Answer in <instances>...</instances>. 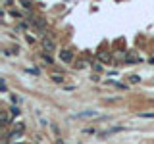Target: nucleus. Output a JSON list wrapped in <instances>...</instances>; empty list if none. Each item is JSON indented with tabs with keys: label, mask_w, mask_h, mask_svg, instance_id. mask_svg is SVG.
Returning <instances> with one entry per match:
<instances>
[{
	"label": "nucleus",
	"mask_w": 154,
	"mask_h": 144,
	"mask_svg": "<svg viewBox=\"0 0 154 144\" xmlns=\"http://www.w3.org/2000/svg\"><path fill=\"white\" fill-rule=\"evenodd\" d=\"M41 42H42V48H45L46 54H50V52L54 50V42H52V38H46V37H45Z\"/></svg>",
	"instance_id": "1"
},
{
	"label": "nucleus",
	"mask_w": 154,
	"mask_h": 144,
	"mask_svg": "<svg viewBox=\"0 0 154 144\" xmlns=\"http://www.w3.org/2000/svg\"><path fill=\"white\" fill-rule=\"evenodd\" d=\"M60 58H62V62H66V64H69V62L73 60V52H71V50H66V48H64V50L60 52Z\"/></svg>",
	"instance_id": "2"
},
{
	"label": "nucleus",
	"mask_w": 154,
	"mask_h": 144,
	"mask_svg": "<svg viewBox=\"0 0 154 144\" xmlns=\"http://www.w3.org/2000/svg\"><path fill=\"white\" fill-rule=\"evenodd\" d=\"M94 115H98V112H94V110H87V112L75 113V117H94Z\"/></svg>",
	"instance_id": "3"
},
{
	"label": "nucleus",
	"mask_w": 154,
	"mask_h": 144,
	"mask_svg": "<svg viewBox=\"0 0 154 144\" xmlns=\"http://www.w3.org/2000/svg\"><path fill=\"white\" fill-rule=\"evenodd\" d=\"M31 23H35L37 29H45V27H46L45 19H38V17H31Z\"/></svg>",
	"instance_id": "4"
},
{
	"label": "nucleus",
	"mask_w": 154,
	"mask_h": 144,
	"mask_svg": "<svg viewBox=\"0 0 154 144\" xmlns=\"http://www.w3.org/2000/svg\"><path fill=\"white\" fill-rule=\"evenodd\" d=\"M139 117L141 119H154V112H141Z\"/></svg>",
	"instance_id": "5"
},
{
	"label": "nucleus",
	"mask_w": 154,
	"mask_h": 144,
	"mask_svg": "<svg viewBox=\"0 0 154 144\" xmlns=\"http://www.w3.org/2000/svg\"><path fill=\"white\" fill-rule=\"evenodd\" d=\"M0 119H2V125H8L12 119H10V113H6V112H2L0 113Z\"/></svg>",
	"instance_id": "6"
},
{
	"label": "nucleus",
	"mask_w": 154,
	"mask_h": 144,
	"mask_svg": "<svg viewBox=\"0 0 154 144\" xmlns=\"http://www.w3.org/2000/svg\"><path fill=\"white\" fill-rule=\"evenodd\" d=\"M118 131H123V127H112V129H106V133H104V134H114V133H118Z\"/></svg>",
	"instance_id": "7"
},
{
	"label": "nucleus",
	"mask_w": 154,
	"mask_h": 144,
	"mask_svg": "<svg viewBox=\"0 0 154 144\" xmlns=\"http://www.w3.org/2000/svg\"><path fill=\"white\" fill-rule=\"evenodd\" d=\"M42 62H45V64H52L54 60L50 58V54H46V52H45V54H42Z\"/></svg>",
	"instance_id": "8"
},
{
	"label": "nucleus",
	"mask_w": 154,
	"mask_h": 144,
	"mask_svg": "<svg viewBox=\"0 0 154 144\" xmlns=\"http://www.w3.org/2000/svg\"><path fill=\"white\" fill-rule=\"evenodd\" d=\"M127 62H131V64H137V62H141V58H137V56H129V60Z\"/></svg>",
	"instance_id": "9"
},
{
	"label": "nucleus",
	"mask_w": 154,
	"mask_h": 144,
	"mask_svg": "<svg viewBox=\"0 0 154 144\" xmlns=\"http://www.w3.org/2000/svg\"><path fill=\"white\" fill-rule=\"evenodd\" d=\"M52 81H54V83H62V81H64V79H62L60 75H52Z\"/></svg>",
	"instance_id": "10"
},
{
	"label": "nucleus",
	"mask_w": 154,
	"mask_h": 144,
	"mask_svg": "<svg viewBox=\"0 0 154 144\" xmlns=\"http://www.w3.org/2000/svg\"><path fill=\"white\" fill-rule=\"evenodd\" d=\"M0 90H2V92H6V90H8L6 88V81H4V79H2V83H0Z\"/></svg>",
	"instance_id": "11"
},
{
	"label": "nucleus",
	"mask_w": 154,
	"mask_h": 144,
	"mask_svg": "<svg viewBox=\"0 0 154 144\" xmlns=\"http://www.w3.org/2000/svg\"><path fill=\"white\" fill-rule=\"evenodd\" d=\"M21 4H23V8H31V2H29V0H21Z\"/></svg>",
	"instance_id": "12"
},
{
	"label": "nucleus",
	"mask_w": 154,
	"mask_h": 144,
	"mask_svg": "<svg viewBox=\"0 0 154 144\" xmlns=\"http://www.w3.org/2000/svg\"><path fill=\"white\" fill-rule=\"evenodd\" d=\"M100 60H102V62H110V54L108 56H106V54H100Z\"/></svg>",
	"instance_id": "13"
},
{
	"label": "nucleus",
	"mask_w": 154,
	"mask_h": 144,
	"mask_svg": "<svg viewBox=\"0 0 154 144\" xmlns=\"http://www.w3.org/2000/svg\"><path fill=\"white\" fill-rule=\"evenodd\" d=\"M10 14H12V16H14V17H21V14H19V12H17V10H12V12H10Z\"/></svg>",
	"instance_id": "14"
},
{
	"label": "nucleus",
	"mask_w": 154,
	"mask_h": 144,
	"mask_svg": "<svg viewBox=\"0 0 154 144\" xmlns=\"http://www.w3.org/2000/svg\"><path fill=\"white\" fill-rule=\"evenodd\" d=\"M12 100H14V102H16V104H19V102H21V98H19V96H16V94L12 96Z\"/></svg>",
	"instance_id": "15"
},
{
	"label": "nucleus",
	"mask_w": 154,
	"mask_h": 144,
	"mask_svg": "<svg viewBox=\"0 0 154 144\" xmlns=\"http://www.w3.org/2000/svg\"><path fill=\"white\" fill-rule=\"evenodd\" d=\"M4 2H6V4H12V2H14V0H4Z\"/></svg>",
	"instance_id": "16"
},
{
	"label": "nucleus",
	"mask_w": 154,
	"mask_h": 144,
	"mask_svg": "<svg viewBox=\"0 0 154 144\" xmlns=\"http://www.w3.org/2000/svg\"><path fill=\"white\" fill-rule=\"evenodd\" d=\"M17 144H21V142H17Z\"/></svg>",
	"instance_id": "17"
}]
</instances>
